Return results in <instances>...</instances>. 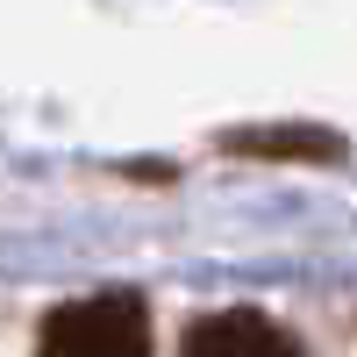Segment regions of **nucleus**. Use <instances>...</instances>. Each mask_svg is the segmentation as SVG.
Instances as JSON below:
<instances>
[{
    "mask_svg": "<svg viewBox=\"0 0 357 357\" xmlns=\"http://www.w3.org/2000/svg\"><path fill=\"white\" fill-rule=\"evenodd\" d=\"M36 357H151V314L136 293H86L43 314Z\"/></svg>",
    "mask_w": 357,
    "mask_h": 357,
    "instance_id": "1",
    "label": "nucleus"
},
{
    "mask_svg": "<svg viewBox=\"0 0 357 357\" xmlns=\"http://www.w3.org/2000/svg\"><path fill=\"white\" fill-rule=\"evenodd\" d=\"M186 357H301V343L257 307H222L186 329Z\"/></svg>",
    "mask_w": 357,
    "mask_h": 357,
    "instance_id": "2",
    "label": "nucleus"
}]
</instances>
